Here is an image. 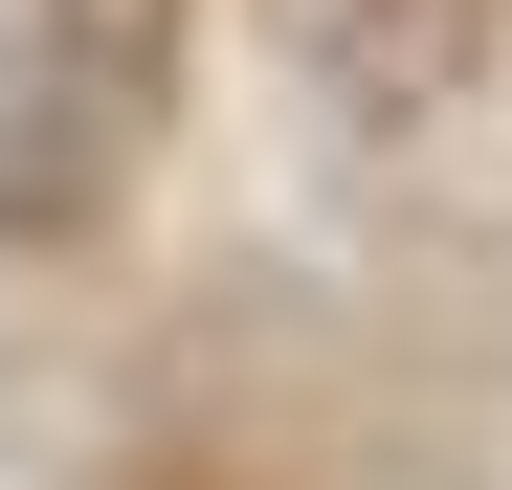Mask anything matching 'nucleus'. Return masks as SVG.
Listing matches in <instances>:
<instances>
[{"mask_svg": "<svg viewBox=\"0 0 512 490\" xmlns=\"http://www.w3.org/2000/svg\"><path fill=\"white\" fill-rule=\"evenodd\" d=\"M468 23H490V0H290V45L334 67V90H446Z\"/></svg>", "mask_w": 512, "mask_h": 490, "instance_id": "nucleus-2", "label": "nucleus"}, {"mask_svg": "<svg viewBox=\"0 0 512 490\" xmlns=\"http://www.w3.org/2000/svg\"><path fill=\"white\" fill-rule=\"evenodd\" d=\"M156 90H179V0H0V223L23 245L112 223Z\"/></svg>", "mask_w": 512, "mask_h": 490, "instance_id": "nucleus-1", "label": "nucleus"}]
</instances>
